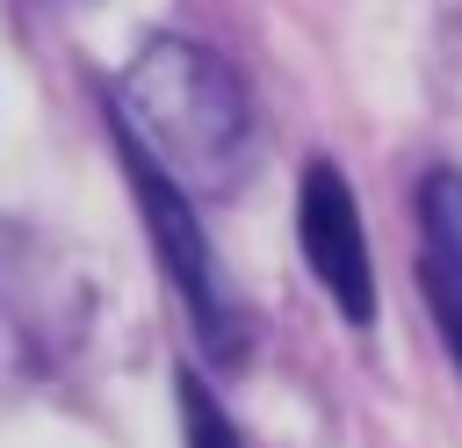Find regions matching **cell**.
<instances>
[{"instance_id": "3957f363", "label": "cell", "mask_w": 462, "mask_h": 448, "mask_svg": "<svg viewBox=\"0 0 462 448\" xmlns=\"http://www.w3.org/2000/svg\"><path fill=\"white\" fill-rule=\"evenodd\" d=\"M296 238H303V260L318 275V289L339 303V318L368 325L375 318V267H368V231H361V202L346 188V173L332 159H310L303 166V188H296Z\"/></svg>"}, {"instance_id": "5b68a950", "label": "cell", "mask_w": 462, "mask_h": 448, "mask_svg": "<svg viewBox=\"0 0 462 448\" xmlns=\"http://www.w3.org/2000/svg\"><path fill=\"white\" fill-rule=\"evenodd\" d=\"M180 426H188V448H245L238 426L224 419V405H217L195 376H180Z\"/></svg>"}, {"instance_id": "277c9868", "label": "cell", "mask_w": 462, "mask_h": 448, "mask_svg": "<svg viewBox=\"0 0 462 448\" xmlns=\"http://www.w3.org/2000/svg\"><path fill=\"white\" fill-rule=\"evenodd\" d=\"M411 217H419V282H426V303L440 311L448 340L462 347V166H426L419 195H411Z\"/></svg>"}, {"instance_id": "6da1fadb", "label": "cell", "mask_w": 462, "mask_h": 448, "mask_svg": "<svg viewBox=\"0 0 462 448\" xmlns=\"http://www.w3.org/2000/svg\"><path fill=\"white\" fill-rule=\"evenodd\" d=\"M116 145L159 166L180 195H231L253 173L260 123L238 72L188 36H152L116 79Z\"/></svg>"}, {"instance_id": "7a4b0ae2", "label": "cell", "mask_w": 462, "mask_h": 448, "mask_svg": "<svg viewBox=\"0 0 462 448\" xmlns=\"http://www.w3.org/2000/svg\"><path fill=\"white\" fill-rule=\"evenodd\" d=\"M123 166H130V188H137V202H144L152 246H159V260H166V275H173L188 318L202 325V340H209L217 354H238V311H231V289H224V275H217V253H209V238H202L188 195H180L159 166H144L137 152H123Z\"/></svg>"}]
</instances>
